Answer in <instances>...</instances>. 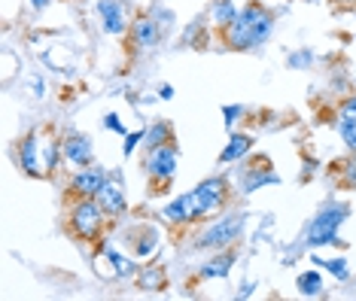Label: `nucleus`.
<instances>
[{
  "label": "nucleus",
  "instance_id": "19",
  "mask_svg": "<svg viewBox=\"0 0 356 301\" xmlns=\"http://www.w3.org/2000/svg\"><path fill=\"white\" fill-rule=\"evenodd\" d=\"M171 140H174V125L168 119H156L149 128H143V149H156V146Z\"/></svg>",
  "mask_w": 356,
  "mask_h": 301
},
{
  "label": "nucleus",
  "instance_id": "13",
  "mask_svg": "<svg viewBox=\"0 0 356 301\" xmlns=\"http://www.w3.org/2000/svg\"><path fill=\"white\" fill-rule=\"evenodd\" d=\"M128 34H131V43L134 46L156 49L161 43V37H165V31L159 28V22L152 19L149 13H140L137 19H131V28H128Z\"/></svg>",
  "mask_w": 356,
  "mask_h": 301
},
{
  "label": "nucleus",
  "instance_id": "1",
  "mask_svg": "<svg viewBox=\"0 0 356 301\" xmlns=\"http://www.w3.org/2000/svg\"><path fill=\"white\" fill-rule=\"evenodd\" d=\"M274 34V13L262 0H247L229 28H222V43L234 52H253L265 46Z\"/></svg>",
  "mask_w": 356,
  "mask_h": 301
},
{
  "label": "nucleus",
  "instance_id": "20",
  "mask_svg": "<svg viewBox=\"0 0 356 301\" xmlns=\"http://www.w3.org/2000/svg\"><path fill=\"white\" fill-rule=\"evenodd\" d=\"M296 289H298V295H305V298H320L323 292H326V283H323V274L317 268H311V271H302L296 277Z\"/></svg>",
  "mask_w": 356,
  "mask_h": 301
},
{
  "label": "nucleus",
  "instance_id": "18",
  "mask_svg": "<svg viewBox=\"0 0 356 301\" xmlns=\"http://www.w3.org/2000/svg\"><path fill=\"white\" fill-rule=\"evenodd\" d=\"M238 10L241 6L234 3V0H213L210 3V10H207V22L213 24V28H229V24L238 19Z\"/></svg>",
  "mask_w": 356,
  "mask_h": 301
},
{
  "label": "nucleus",
  "instance_id": "21",
  "mask_svg": "<svg viewBox=\"0 0 356 301\" xmlns=\"http://www.w3.org/2000/svg\"><path fill=\"white\" fill-rule=\"evenodd\" d=\"M137 283L147 292H161L168 286V271L161 265H143L140 271H137Z\"/></svg>",
  "mask_w": 356,
  "mask_h": 301
},
{
  "label": "nucleus",
  "instance_id": "16",
  "mask_svg": "<svg viewBox=\"0 0 356 301\" xmlns=\"http://www.w3.org/2000/svg\"><path fill=\"white\" fill-rule=\"evenodd\" d=\"M238 262V250L229 247V250H216V256H210L204 265L198 268V277L201 280H222L229 277L232 265Z\"/></svg>",
  "mask_w": 356,
  "mask_h": 301
},
{
  "label": "nucleus",
  "instance_id": "10",
  "mask_svg": "<svg viewBox=\"0 0 356 301\" xmlns=\"http://www.w3.org/2000/svg\"><path fill=\"white\" fill-rule=\"evenodd\" d=\"M95 13H98V19H101L104 34H110V37H122L125 31L131 28L125 0H95Z\"/></svg>",
  "mask_w": 356,
  "mask_h": 301
},
{
  "label": "nucleus",
  "instance_id": "2",
  "mask_svg": "<svg viewBox=\"0 0 356 301\" xmlns=\"http://www.w3.org/2000/svg\"><path fill=\"white\" fill-rule=\"evenodd\" d=\"M347 216H350V204L347 201H326L314 219L307 222V229L302 234L305 247L307 250H320V247H332V243H338V229L347 222Z\"/></svg>",
  "mask_w": 356,
  "mask_h": 301
},
{
  "label": "nucleus",
  "instance_id": "22",
  "mask_svg": "<svg viewBox=\"0 0 356 301\" xmlns=\"http://www.w3.org/2000/svg\"><path fill=\"white\" fill-rule=\"evenodd\" d=\"M104 253H107L110 265H113V274H116V277H122V280H128V277H137V271H140V265H134L131 259L119 256V253H116V250L110 247L107 241H104Z\"/></svg>",
  "mask_w": 356,
  "mask_h": 301
},
{
  "label": "nucleus",
  "instance_id": "31",
  "mask_svg": "<svg viewBox=\"0 0 356 301\" xmlns=\"http://www.w3.org/2000/svg\"><path fill=\"white\" fill-rule=\"evenodd\" d=\"M244 107H241V104H229V107H222V116H225V128H229V131H232V128H234V122H238L241 116H244Z\"/></svg>",
  "mask_w": 356,
  "mask_h": 301
},
{
  "label": "nucleus",
  "instance_id": "30",
  "mask_svg": "<svg viewBox=\"0 0 356 301\" xmlns=\"http://www.w3.org/2000/svg\"><path fill=\"white\" fill-rule=\"evenodd\" d=\"M122 140H125L122 143V156H134L137 146H143V128H137V131H128Z\"/></svg>",
  "mask_w": 356,
  "mask_h": 301
},
{
  "label": "nucleus",
  "instance_id": "3",
  "mask_svg": "<svg viewBox=\"0 0 356 301\" xmlns=\"http://www.w3.org/2000/svg\"><path fill=\"white\" fill-rule=\"evenodd\" d=\"M177 165H180V146L174 140L161 143L156 149H147V156H143V174L149 180L152 195H165V189L177 177Z\"/></svg>",
  "mask_w": 356,
  "mask_h": 301
},
{
  "label": "nucleus",
  "instance_id": "9",
  "mask_svg": "<svg viewBox=\"0 0 356 301\" xmlns=\"http://www.w3.org/2000/svg\"><path fill=\"white\" fill-rule=\"evenodd\" d=\"M159 216L165 219L168 225H192V222H201V219H204V213H201V207H198L195 192L177 195L174 201H168V204L161 207Z\"/></svg>",
  "mask_w": 356,
  "mask_h": 301
},
{
  "label": "nucleus",
  "instance_id": "6",
  "mask_svg": "<svg viewBox=\"0 0 356 301\" xmlns=\"http://www.w3.org/2000/svg\"><path fill=\"white\" fill-rule=\"evenodd\" d=\"M192 192H195L198 207H201V213H204V219H213L216 213H222V210L229 207V201H232V186H229V180H225L222 174L201 180Z\"/></svg>",
  "mask_w": 356,
  "mask_h": 301
},
{
  "label": "nucleus",
  "instance_id": "4",
  "mask_svg": "<svg viewBox=\"0 0 356 301\" xmlns=\"http://www.w3.org/2000/svg\"><path fill=\"white\" fill-rule=\"evenodd\" d=\"M107 219L110 216L104 213V207H101L98 198H76L74 204H70V210H67L70 231H74L76 241H86V243L101 241L104 222H107Z\"/></svg>",
  "mask_w": 356,
  "mask_h": 301
},
{
  "label": "nucleus",
  "instance_id": "24",
  "mask_svg": "<svg viewBox=\"0 0 356 301\" xmlns=\"http://www.w3.org/2000/svg\"><path fill=\"white\" fill-rule=\"evenodd\" d=\"M311 262H314V265H323L335 280H341V283L350 280V265H347L344 256H338V259H320L317 250H314V253H311Z\"/></svg>",
  "mask_w": 356,
  "mask_h": 301
},
{
  "label": "nucleus",
  "instance_id": "33",
  "mask_svg": "<svg viewBox=\"0 0 356 301\" xmlns=\"http://www.w3.org/2000/svg\"><path fill=\"white\" fill-rule=\"evenodd\" d=\"M159 97H161V101H171V97H174V86H161L159 88Z\"/></svg>",
  "mask_w": 356,
  "mask_h": 301
},
{
  "label": "nucleus",
  "instance_id": "7",
  "mask_svg": "<svg viewBox=\"0 0 356 301\" xmlns=\"http://www.w3.org/2000/svg\"><path fill=\"white\" fill-rule=\"evenodd\" d=\"M15 165H19L22 174L34 177V180H43L46 168H43V143H40L37 131H28L15 140Z\"/></svg>",
  "mask_w": 356,
  "mask_h": 301
},
{
  "label": "nucleus",
  "instance_id": "12",
  "mask_svg": "<svg viewBox=\"0 0 356 301\" xmlns=\"http://www.w3.org/2000/svg\"><path fill=\"white\" fill-rule=\"evenodd\" d=\"M61 143H64V161L67 165H74V168L95 165V143L83 131H67L61 137Z\"/></svg>",
  "mask_w": 356,
  "mask_h": 301
},
{
  "label": "nucleus",
  "instance_id": "8",
  "mask_svg": "<svg viewBox=\"0 0 356 301\" xmlns=\"http://www.w3.org/2000/svg\"><path fill=\"white\" fill-rule=\"evenodd\" d=\"M274 183H280V177L274 174L271 158L256 156L241 168V195H253L262 189V186H274Z\"/></svg>",
  "mask_w": 356,
  "mask_h": 301
},
{
  "label": "nucleus",
  "instance_id": "25",
  "mask_svg": "<svg viewBox=\"0 0 356 301\" xmlns=\"http://www.w3.org/2000/svg\"><path fill=\"white\" fill-rule=\"evenodd\" d=\"M335 168H338V183L344 186V189H356V156L350 152V158H344L341 165L335 161Z\"/></svg>",
  "mask_w": 356,
  "mask_h": 301
},
{
  "label": "nucleus",
  "instance_id": "23",
  "mask_svg": "<svg viewBox=\"0 0 356 301\" xmlns=\"http://www.w3.org/2000/svg\"><path fill=\"white\" fill-rule=\"evenodd\" d=\"M64 161V143L58 137H49V140L43 143V168H46V177H52L55 170L61 168Z\"/></svg>",
  "mask_w": 356,
  "mask_h": 301
},
{
  "label": "nucleus",
  "instance_id": "14",
  "mask_svg": "<svg viewBox=\"0 0 356 301\" xmlns=\"http://www.w3.org/2000/svg\"><path fill=\"white\" fill-rule=\"evenodd\" d=\"M98 201H101L104 213H107L110 219L125 216V213H128V198H125V189H122V177L113 174V177H110V183L98 192Z\"/></svg>",
  "mask_w": 356,
  "mask_h": 301
},
{
  "label": "nucleus",
  "instance_id": "5",
  "mask_svg": "<svg viewBox=\"0 0 356 301\" xmlns=\"http://www.w3.org/2000/svg\"><path fill=\"white\" fill-rule=\"evenodd\" d=\"M247 229V213H225V216H216L213 222L207 225L204 231L198 234L195 241V250H229L241 241V234Z\"/></svg>",
  "mask_w": 356,
  "mask_h": 301
},
{
  "label": "nucleus",
  "instance_id": "15",
  "mask_svg": "<svg viewBox=\"0 0 356 301\" xmlns=\"http://www.w3.org/2000/svg\"><path fill=\"white\" fill-rule=\"evenodd\" d=\"M125 241H128V247H131V253L137 259H152V253L159 250V241H161V234L152 229V225H134V231H128L125 234Z\"/></svg>",
  "mask_w": 356,
  "mask_h": 301
},
{
  "label": "nucleus",
  "instance_id": "32",
  "mask_svg": "<svg viewBox=\"0 0 356 301\" xmlns=\"http://www.w3.org/2000/svg\"><path fill=\"white\" fill-rule=\"evenodd\" d=\"M104 128H107V131H113V134H119V137L128 134V128L122 125V119H119L116 113H107V116H104Z\"/></svg>",
  "mask_w": 356,
  "mask_h": 301
},
{
  "label": "nucleus",
  "instance_id": "17",
  "mask_svg": "<svg viewBox=\"0 0 356 301\" xmlns=\"http://www.w3.org/2000/svg\"><path fill=\"white\" fill-rule=\"evenodd\" d=\"M250 152H253V137L232 131L229 143H225L222 152H220V165H234V161H244Z\"/></svg>",
  "mask_w": 356,
  "mask_h": 301
},
{
  "label": "nucleus",
  "instance_id": "27",
  "mask_svg": "<svg viewBox=\"0 0 356 301\" xmlns=\"http://www.w3.org/2000/svg\"><path fill=\"white\" fill-rule=\"evenodd\" d=\"M335 131H338V137H341V143L347 146V152H356V122L338 119L335 122Z\"/></svg>",
  "mask_w": 356,
  "mask_h": 301
},
{
  "label": "nucleus",
  "instance_id": "28",
  "mask_svg": "<svg viewBox=\"0 0 356 301\" xmlns=\"http://www.w3.org/2000/svg\"><path fill=\"white\" fill-rule=\"evenodd\" d=\"M149 15H152V19L159 22V28L165 31V34H168V31L174 28V19H177V15H174V10H168V6H161V3H152Z\"/></svg>",
  "mask_w": 356,
  "mask_h": 301
},
{
  "label": "nucleus",
  "instance_id": "29",
  "mask_svg": "<svg viewBox=\"0 0 356 301\" xmlns=\"http://www.w3.org/2000/svg\"><path fill=\"white\" fill-rule=\"evenodd\" d=\"M338 119H347V122H356V92L347 95L338 101Z\"/></svg>",
  "mask_w": 356,
  "mask_h": 301
},
{
  "label": "nucleus",
  "instance_id": "35",
  "mask_svg": "<svg viewBox=\"0 0 356 301\" xmlns=\"http://www.w3.org/2000/svg\"><path fill=\"white\" fill-rule=\"evenodd\" d=\"M353 156H356V152H353Z\"/></svg>",
  "mask_w": 356,
  "mask_h": 301
},
{
  "label": "nucleus",
  "instance_id": "26",
  "mask_svg": "<svg viewBox=\"0 0 356 301\" xmlns=\"http://www.w3.org/2000/svg\"><path fill=\"white\" fill-rule=\"evenodd\" d=\"M311 64H314V49H307V46H302V49H296V52L286 55V67L289 70H307Z\"/></svg>",
  "mask_w": 356,
  "mask_h": 301
},
{
  "label": "nucleus",
  "instance_id": "34",
  "mask_svg": "<svg viewBox=\"0 0 356 301\" xmlns=\"http://www.w3.org/2000/svg\"><path fill=\"white\" fill-rule=\"evenodd\" d=\"M28 3H31V6H34V10H37V13H43V10H46V6H49V3H52V0H28Z\"/></svg>",
  "mask_w": 356,
  "mask_h": 301
},
{
  "label": "nucleus",
  "instance_id": "11",
  "mask_svg": "<svg viewBox=\"0 0 356 301\" xmlns=\"http://www.w3.org/2000/svg\"><path fill=\"white\" fill-rule=\"evenodd\" d=\"M110 177L101 165H88V168H79L74 177H70V195L74 198H98V192L110 183Z\"/></svg>",
  "mask_w": 356,
  "mask_h": 301
}]
</instances>
